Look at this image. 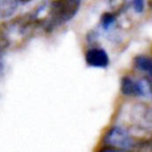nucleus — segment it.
Returning a JSON list of instances; mask_svg holds the SVG:
<instances>
[{"label":"nucleus","mask_w":152,"mask_h":152,"mask_svg":"<svg viewBox=\"0 0 152 152\" xmlns=\"http://www.w3.org/2000/svg\"><path fill=\"white\" fill-rule=\"evenodd\" d=\"M80 9V1L70 0V1H53L50 4V11L48 17L43 22V27L47 31H52L54 28L69 22L74 18V16L78 13Z\"/></svg>","instance_id":"f257e3e1"},{"label":"nucleus","mask_w":152,"mask_h":152,"mask_svg":"<svg viewBox=\"0 0 152 152\" xmlns=\"http://www.w3.org/2000/svg\"><path fill=\"white\" fill-rule=\"evenodd\" d=\"M104 143L108 147L124 151L125 149H129L132 147L133 141L128 132L125 129L119 126H115L107 131L104 137Z\"/></svg>","instance_id":"f03ea898"},{"label":"nucleus","mask_w":152,"mask_h":152,"mask_svg":"<svg viewBox=\"0 0 152 152\" xmlns=\"http://www.w3.org/2000/svg\"><path fill=\"white\" fill-rule=\"evenodd\" d=\"M86 61L90 67L106 68L110 64V57L102 48H91L86 52Z\"/></svg>","instance_id":"7ed1b4c3"},{"label":"nucleus","mask_w":152,"mask_h":152,"mask_svg":"<svg viewBox=\"0 0 152 152\" xmlns=\"http://www.w3.org/2000/svg\"><path fill=\"white\" fill-rule=\"evenodd\" d=\"M137 97L151 98V83L150 78L144 77L143 79L135 80V95Z\"/></svg>","instance_id":"20e7f679"},{"label":"nucleus","mask_w":152,"mask_h":152,"mask_svg":"<svg viewBox=\"0 0 152 152\" xmlns=\"http://www.w3.org/2000/svg\"><path fill=\"white\" fill-rule=\"evenodd\" d=\"M133 65L137 70L147 73L149 76L152 74V61L147 55H137L133 58Z\"/></svg>","instance_id":"39448f33"},{"label":"nucleus","mask_w":152,"mask_h":152,"mask_svg":"<svg viewBox=\"0 0 152 152\" xmlns=\"http://www.w3.org/2000/svg\"><path fill=\"white\" fill-rule=\"evenodd\" d=\"M19 1H0V19L11 17L18 9Z\"/></svg>","instance_id":"423d86ee"},{"label":"nucleus","mask_w":152,"mask_h":152,"mask_svg":"<svg viewBox=\"0 0 152 152\" xmlns=\"http://www.w3.org/2000/svg\"><path fill=\"white\" fill-rule=\"evenodd\" d=\"M121 93L125 96H134L135 95V81L129 76H124L121 79Z\"/></svg>","instance_id":"0eeeda50"},{"label":"nucleus","mask_w":152,"mask_h":152,"mask_svg":"<svg viewBox=\"0 0 152 152\" xmlns=\"http://www.w3.org/2000/svg\"><path fill=\"white\" fill-rule=\"evenodd\" d=\"M116 22V16L115 14L110 13V12H106L101 16V25L104 29L107 30L110 28V26Z\"/></svg>","instance_id":"6e6552de"},{"label":"nucleus","mask_w":152,"mask_h":152,"mask_svg":"<svg viewBox=\"0 0 152 152\" xmlns=\"http://www.w3.org/2000/svg\"><path fill=\"white\" fill-rule=\"evenodd\" d=\"M133 4V10H134L135 13L137 14H142L145 10V2L143 0H135L132 2Z\"/></svg>","instance_id":"1a4fd4ad"}]
</instances>
